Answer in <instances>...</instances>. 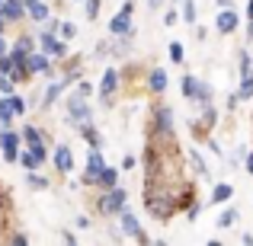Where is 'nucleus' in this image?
<instances>
[{"label":"nucleus","instance_id":"1","mask_svg":"<svg viewBox=\"0 0 253 246\" xmlns=\"http://www.w3.org/2000/svg\"><path fill=\"white\" fill-rule=\"evenodd\" d=\"M144 208H148L154 217L167 221V217L176 214L179 202H176V195H173L161 179H148V182H144Z\"/></svg>","mask_w":253,"mask_h":246},{"label":"nucleus","instance_id":"2","mask_svg":"<svg viewBox=\"0 0 253 246\" xmlns=\"http://www.w3.org/2000/svg\"><path fill=\"white\" fill-rule=\"evenodd\" d=\"M122 208H125V189H116V185H112V189L99 198V211H103V214H119Z\"/></svg>","mask_w":253,"mask_h":246},{"label":"nucleus","instance_id":"3","mask_svg":"<svg viewBox=\"0 0 253 246\" xmlns=\"http://www.w3.org/2000/svg\"><path fill=\"white\" fill-rule=\"evenodd\" d=\"M19 135H16V131H10V128H6V131H0V150H3V160L6 163H13V160H19Z\"/></svg>","mask_w":253,"mask_h":246},{"label":"nucleus","instance_id":"4","mask_svg":"<svg viewBox=\"0 0 253 246\" xmlns=\"http://www.w3.org/2000/svg\"><path fill=\"white\" fill-rule=\"evenodd\" d=\"M103 157H99V150L93 147L90 150V157H86V173H84V182L86 185H93V182H99V173H103Z\"/></svg>","mask_w":253,"mask_h":246},{"label":"nucleus","instance_id":"5","mask_svg":"<svg viewBox=\"0 0 253 246\" xmlns=\"http://www.w3.org/2000/svg\"><path fill=\"white\" fill-rule=\"evenodd\" d=\"M68 112H71V118H74L77 125L90 122V109H86V103H84V93H77V96L68 99Z\"/></svg>","mask_w":253,"mask_h":246},{"label":"nucleus","instance_id":"6","mask_svg":"<svg viewBox=\"0 0 253 246\" xmlns=\"http://www.w3.org/2000/svg\"><path fill=\"white\" fill-rule=\"evenodd\" d=\"M154 118H157V125H154L157 138H170V135H173V112L167 109V105H161Z\"/></svg>","mask_w":253,"mask_h":246},{"label":"nucleus","instance_id":"7","mask_svg":"<svg viewBox=\"0 0 253 246\" xmlns=\"http://www.w3.org/2000/svg\"><path fill=\"white\" fill-rule=\"evenodd\" d=\"M119 214H122V230H125V234H131L138 243H148V234H144V230H141V224L135 221V214H128L125 208L119 211Z\"/></svg>","mask_w":253,"mask_h":246},{"label":"nucleus","instance_id":"8","mask_svg":"<svg viewBox=\"0 0 253 246\" xmlns=\"http://www.w3.org/2000/svg\"><path fill=\"white\" fill-rule=\"evenodd\" d=\"M128 16H131V3H125V6H122V10H119V13H116V16H112V23H109V29H112V32H116V35H125V32H128V29H131V19H128Z\"/></svg>","mask_w":253,"mask_h":246},{"label":"nucleus","instance_id":"9","mask_svg":"<svg viewBox=\"0 0 253 246\" xmlns=\"http://www.w3.org/2000/svg\"><path fill=\"white\" fill-rule=\"evenodd\" d=\"M23 141L29 144V150L39 157V160H45V144H42V135H39V128H23Z\"/></svg>","mask_w":253,"mask_h":246},{"label":"nucleus","instance_id":"10","mask_svg":"<svg viewBox=\"0 0 253 246\" xmlns=\"http://www.w3.org/2000/svg\"><path fill=\"white\" fill-rule=\"evenodd\" d=\"M23 13H26V3H23V0H3V6H0V16H3L6 23L23 19Z\"/></svg>","mask_w":253,"mask_h":246},{"label":"nucleus","instance_id":"11","mask_svg":"<svg viewBox=\"0 0 253 246\" xmlns=\"http://www.w3.org/2000/svg\"><path fill=\"white\" fill-rule=\"evenodd\" d=\"M42 51L51 55V58H61L64 55V42L55 38V32H42Z\"/></svg>","mask_w":253,"mask_h":246},{"label":"nucleus","instance_id":"12","mask_svg":"<svg viewBox=\"0 0 253 246\" xmlns=\"http://www.w3.org/2000/svg\"><path fill=\"white\" fill-rule=\"evenodd\" d=\"M55 166L61 173L74 170V154H71V147H64V144H61V147H55Z\"/></svg>","mask_w":253,"mask_h":246},{"label":"nucleus","instance_id":"13","mask_svg":"<svg viewBox=\"0 0 253 246\" xmlns=\"http://www.w3.org/2000/svg\"><path fill=\"white\" fill-rule=\"evenodd\" d=\"M215 26H218V32H234L237 29V16H234V10H221L218 13V19H215Z\"/></svg>","mask_w":253,"mask_h":246},{"label":"nucleus","instance_id":"14","mask_svg":"<svg viewBox=\"0 0 253 246\" xmlns=\"http://www.w3.org/2000/svg\"><path fill=\"white\" fill-rule=\"evenodd\" d=\"M26 68H29V74H48V55H32L29 51Z\"/></svg>","mask_w":253,"mask_h":246},{"label":"nucleus","instance_id":"15","mask_svg":"<svg viewBox=\"0 0 253 246\" xmlns=\"http://www.w3.org/2000/svg\"><path fill=\"white\" fill-rule=\"evenodd\" d=\"M116 86H119V74H116V70H106V74H103V83H99V96L109 99L112 93H116Z\"/></svg>","mask_w":253,"mask_h":246},{"label":"nucleus","instance_id":"16","mask_svg":"<svg viewBox=\"0 0 253 246\" xmlns=\"http://www.w3.org/2000/svg\"><path fill=\"white\" fill-rule=\"evenodd\" d=\"M26 3V13H29L36 23H42V19H48V6L42 3V0H23Z\"/></svg>","mask_w":253,"mask_h":246},{"label":"nucleus","instance_id":"17","mask_svg":"<svg viewBox=\"0 0 253 246\" xmlns=\"http://www.w3.org/2000/svg\"><path fill=\"white\" fill-rule=\"evenodd\" d=\"M148 86H151L154 93H164V90H167V74L154 68V70H151V77H148Z\"/></svg>","mask_w":253,"mask_h":246},{"label":"nucleus","instance_id":"18","mask_svg":"<svg viewBox=\"0 0 253 246\" xmlns=\"http://www.w3.org/2000/svg\"><path fill=\"white\" fill-rule=\"evenodd\" d=\"M13 115H16V112H13V105H10V96H6L3 103H0V128H6V125L13 122Z\"/></svg>","mask_w":253,"mask_h":246},{"label":"nucleus","instance_id":"19","mask_svg":"<svg viewBox=\"0 0 253 246\" xmlns=\"http://www.w3.org/2000/svg\"><path fill=\"white\" fill-rule=\"evenodd\" d=\"M116 179H119V173L112 170V166H103V173H99V185H103V189H112Z\"/></svg>","mask_w":253,"mask_h":246},{"label":"nucleus","instance_id":"20","mask_svg":"<svg viewBox=\"0 0 253 246\" xmlns=\"http://www.w3.org/2000/svg\"><path fill=\"white\" fill-rule=\"evenodd\" d=\"M19 163H23L26 170H39V166H42V160H39V157L32 154V150H26V154H19Z\"/></svg>","mask_w":253,"mask_h":246},{"label":"nucleus","instance_id":"21","mask_svg":"<svg viewBox=\"0 0 253 246\" xmlns=\"http://www.w3.org/2000/svg\"><path fill=\"white\" fill-rule=\"evenodd\" d=\"M231 195H234V189H231V185L224 182V185H218V189H215V195H211V202H228Z\"/></svg>","mask_w":253,"mask_h":246},{"label":"nucleus","instance_id":"22","mask_svg":"<svg viewBox=\"0 0 253 246\" xmlns=\"http://www.w3.org/2000/svg\"><path fill=\"white\" fill-rule=\"evenodd\" d=\"M196 90H199L196 77H183V93H186V99H196Z\"/></svg>","mask_w":253,"mask_h":246},{"label":"nucleus","instance_id":"23","mask_svg":"<svg viewBox=\"0 0 253 246\" xmlns=\"http://www.w3.org/2000/svg\"><path fill=\"white\" fill-rule=\"evenodd\" d=\"M61 90H64V83H51L48 93H45V99H42V105H51V103L58 99V93H61Z\"/></svg>","mask_w":253,"mask_h":246},{"label":"nucleus","instance_id":"24","mask_svg":"<svg viewBox=\"0 0 253 246\" xmlns=\"http://www.w3.org/2000/svg\"><path fill=\"white\" fill-rule=\"evenodd\" d=\"M253 96V77L247 74L244 77V83H241V93H237V99H250Z\"/></svg>","mask_w":253,"mask_h":246},{"label":"nucleus","instance_id":"25","mask_svg":"<svg viewBox=\"0 0 253 246\" xmlns=\"http://www.w3.org/2000/svg\"><path fill=\"white\" fill-rule=\"evenodd\" d=\"M0 74H10V77H13V58L6 55V51L0 55Z\"/></svg>","mask_w":253,"mask_h":246},{"label":"nucleus","instance_id":"26","mask_svg":"<svg viewBox=\"0 0 253 246\" xmlns=\"http://www.w3.org/2000/svg\"><path fill=\"white\" fill-rule=\"evenodd\" d=\"M234 221H237V211H224V214L218 217V227H231Z\"/></svg>","mask_w":253,"mask_h":246},{"label":"nucleus","instance_id":"27","mask_svg":"<svg viewBox=\"0 0 253 246\" xmlns=\"http://www.w3.org/2000/svg\"><path fill=\"white\" fill-rule=\"evenodd\" d=\"M183 19H186V23L196 19V3H192V0H186V3H183Z\"/></svg>","mask_w":253,"mask_h":246},{"label":"nucleus","instance_id":"28","mask_svg":"<svg viewBox=\"0 0 253 246\" xmlns=\"http://www.w3.org/2000/svg\"><path fill=\"white\" fill-rule=\"evenodd\" d=\"M81 131H84V138H86V141H90V144H93V147H99V135H96V131H93V128H90V125H84V128H81Z\"/></svg>","mask_w":253,"mask_h":246},{"label":"nucleus","instance_id":"29","mask_svg":"<svg viewBox=\"0 0 253 246\" xmlns=\"http://www.w3.org/2000/svg\"><path fill=\"white\" fill-rule=\"evenodd\" d=\"M0 93H6V96L13 93V77L10 74H0Z\"/></svg>","mask_w":253,"mask_h":246},{"label":"nucleus","instance_id":"30","mask_svg":"<svg viewBox=\"0 0 253 246\" xmlns=\"http://www.w3.org/2000/svg\"><path fill=\"white\" fill-rule=\"evenodd\" d=\"M10 105H13V112H16V115H23V112H26V103L19 96H13V93H10Z\"/></svg>","mask_w":253,"mask_h":246},{"label":"nucleus","instance_id":"31","mask_svg":"<svg viewBox=\"0 0 253 246\" xmlns=\"http://www.w3.org/2000/svg\"><path fill=\"white\" fill-rule=\"evenodd\" d=\"M13 48H19V51H26V55H29V51H32V38H29V35H23L16 45H13Z\"/></svg>","mask_w":253,"mask_h":246},{"label":"nucleus","instance_id":"32","mask_svg":"<svg viewBox=\"0 0 253 246\" xmlns=\"http://www.w3.org/2000/svg\"><path fill=\"white\" fill-rule=\"evenodd\" d=\"M170 58H173L176 64L183 61V45H179V42H173V45H170Z\"/></svg>","mask_w":253,"mask_h":246},{"label":"nucleus","instance_id":"33","mask_svg":"<svg viewBox=\"0 0 253 246\" xmlns=\"http://www.w3.org/2000/svg\"><path fill=\"white\" fill-rule=\"evenodd\" d=\"M96 13H99V0H86V16L96 19Z\"/></svg>","mask_w":253,"mask_h":246},{"label":"nucleus","instance_id":"34","mask_svg":"<svg viewBox=\"0 0 253 246\" xmlns=\"http://www.w3.org/2000/svg\"><path fill=\"white\" fill-rule=\"evenodd\" d=\"M61 35H64V38H74V35H77V29H74L71 23H61Z\"/></svg>","mask_w":253,"mask_h":246},{"label":"nucleus","instance_id":"35","mask_svg":"<svg viewBox=\"0 0 253 246\" xmlns=\"http://www.w3.org/2000/svg\"><path fill=\"white\" fill-rule=\"evenodd\" d=\"M250 74V55H241V77Z\"/></svg>","mask_w":253,"mask_h":246},{"label":"nucleus","instance_id":"36","mask_svg":"<svg viewBox=\"0 0 253 246\" xmlns=\"http://www.w3.org/2000/svg\"><path fill=\"white\" fill-rule=\"evenodd\" d=\"M29 185H32V189H45V179H42V176H32V173H29Z\"/></svg>","mask_w":253,"mask_h":246},{"label":"nucleus","instance_id":"37","mask_svg":"<svg viewBox=\"0 0 253 246\" xmlns=\"http://www.w3.org/2000/svg\"><path fill=\"white\" fill-rule=\"evenodd\" d=\"M192 163H196V170H199V176H205V163H202V157H199V154H192Z\"/></svg>","mask_w":253,"mask_h":246},{"label":"nucleus","instance_id":"38","mask_svg":"<svg viewBox=\"0 0 253 246\" xmlns=\"http://www.w3.org/2000/svg\"><path fill=\"white\" fill-rule=\"evenodd\" d=\"M205 125H209V128H211V125H215V109H211V105H209V109H205Z\"/></svg>","mask_w":253,"mask_h":246},{"label":"nucleus","instance_id":"39","mask_svg":"<svg viewBox=\"0 0 253 246\" xmlns=\"http://www.w3.org/2000/svg\"><path fill=\"white\" fill-rule=\"evenodd\" d=\"M199 211H202V205H196V202H192V205H189V211H186V214H189V217H199Z\"/></svg>","mask_w":253,"mask_h":246},{"label":"nucleus","instance_id":"40","mask_svg":"<svg viewBox=\"0 0 253 246\" xmlns=\"http://www.w3.org/2000/svg\"><path fill=\"white\" fill-rule=\"evenodd\" d=\"M247 173H253V150H250V157H247Z\"/></svg>","mask_w":253,"mask_h":246},{"label":"nucleus","instance_id":"41","mask_svg":"<svg viewBox=\"0 0 253 246\" xmlns=\"http://www.w3.org/2000/svg\"><path fill=\"white\" fill-rule=\"evenodd\" d=\"M3 51H6V42H3V38H0V55H3Z\"/></svg>","mask_w":253,"mask_h":246},{"label":"nucleus","instance_id":"42","mask_svg":"<svg viewBox=\"0 0 253 246\" xmlns=\"http://www.w3.org/2000/svg\"><path fill=\"white\" fill-rule=\"evenodd\" d=\"M3 29H6V19H3V16H0V32H3Z\"/></svg>","mask_w":253,"mask_h":246},{"label":"nucleus","instance_id":"43","mask_svg":"<svg viewBox=\"0 0 253 246\" xmlns=\"http://www.w3.org/2000/svg\"><path fill=\"white\" fill-rule=\"evenodd\" d=\"M151 6H161V0H151Z\"/></svg>","mask_w":253,"mask_h":246},{"label":"nucleus","instance_id":"44","mask_svg":"<svg viewBox=\"0 0 253 246\" xmlns=\"http://www.w3.org/2000/svg\"><path fill=\"white\" fill-rule=\"evenodd\" d=\"M218 3H228V0H218Z\"/></svg>","mask_w":253,"mask_h":246},{"label":"nucleus","instance_id":"45","mask_svg":"<svg viewBox=\"0 0 253 246\" xmlns=\"http://www.w3.org/2000/svg\"><path fill=\"white\" fill-rule=\"evenodd\" d=\"M0 6H3V0H0Z\"/></svg>","mask_w":253,"mask_h":246}]
</instances>
